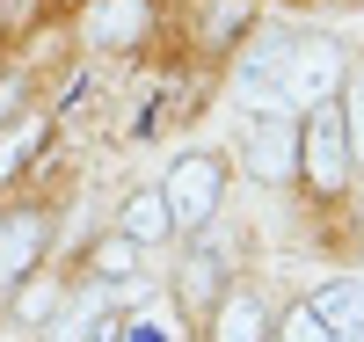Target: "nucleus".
<instances>
[{
    "instance_id": "nucleus-10",
    "label": "nucleus",
    "mask_w": 364,
    "mask_h": 342,
    "mask_svg": "<svg viewBox=\"0 0 364 342\" xmlns=\"http://www.w3.org/2000/svg\"><path fill=\"white\" fill-rule=\"evenodd\" d=\"M262 299L255 292H226L219 306H211V342H262Z\"/></svg>"
},
{
    "instance_id": "nucleus-11",
    "label": "nucleus",
    "mask_w": 364,
    "mask_h": 342,
    "mask_svg": "<svg viewBox=\"0 0 364 342\" xmlns=\"http://www.w3.org/2000/svg\"><path fill=\"white\" fill-rule=\"evenodd\" d=\"M117 233H124L132 247H161V240L175 233V219H168V197H161V190H139V197L124 204V219H117Z\"/></svg>"
},
{
    "instance_id": "nucleus-2",
    "label": "nucleus",
    "mask_w": 364,
    "mask_h": 342,
    "mask_svg": "<svg viewBox=\"0 0 364 342\" xmlns=\"http://www.w3.org/2000/svg\"><path fill=\"white\" fill-rule=\"evenodd\" d=\"M350 139H343V117H336V102H321L306 124H299V175L314 182L321 197H336L343 182H350Z\"/></svg>"
},
{
    "instance_id": "nucleus-8",
    "label": "nucleus",
    "mask_w": 364,
    "mask_h": 342,
    "mask_svg": "<svg viewBox=\"0 0 364 342\" xmlns=\"http://www.w3.org/2000/svg\"><path fill=\"white\" fill-rule=\"evenodd\" d=\"M44 255V219L37 211H22V219H0V284H15V277H29Z\"/></svg>"
},
{
    "instance_id": "nucleus-9",
    "label": "nucleus",
    "mask_w": 364,
    "mask_h": 342,
    "mask_svg": "<svg viewBox=\"0 0 364 342\" xmlns=\"http://www.w3.org/2000/svg\"><path fill=\"white\" fill-rule=\"evenodd\" d=\"M291 29H262V37L248 44V58H240V87H262V95H277V73H284V58H291Z\"/></svg>"
},
{
    "instance_id": "nucleus-15",
    "label": "nucleus",
    "mask_w": 364,
    "mask_h": 342,
    "mask_svg": "<svg viewBox=\"0 0 364 342\" xmlns=\"http://www.w3.org/2000/svg\"><path fill=\"white\" fill-rule=\"evenodd\" d=\"M269 342H336V335H328V328L306 314V306H291V314H284L277 328H269Z\"/></svg>"
},
{
    "instance_id": "nucleus-7",
    "label": "nucleus",
    "mask_w": 364,
    "mask_h": 342,
    "mask_svg": "<svg viewBox=\"0 0 364 342\" xmlns=\"http://www.w3.org/2000/svg\"><path fill=\"white\" fill-rule=\"evenodd\" d=\"M306 314L336 335V342H364V284H350V277H343V284H321L306 299Z\"/></svg>"
},
{
    "instance_id": "nucleus-1",
    "label": "nucleus",
    "mask_w": 364,
    "mask_h": 342,
    "mask_svg": "<svg viewBox=\"0 0 364 342\" xmlns=\"http://www.w3.org/2000/svg\"><path fill=\"white\" fill-rule=\"evenodd\" d=\"M161 197H168L175 226H211V211H219V197H226V161L219 153H182V161L168 168V182H161Z\"/></svg>"
},
{
    "instance_id": "nucleus-3",
    "label": "nucleus",
    "mask_w": 364,
    "mask_h": 342,
    "mask_svg": "<svg viewBox=\"0 0 364 342\" xmlns=\"http://www.w3.org/2000/svg\"><path fill=\"white\" fill-rule=\"evenodd\" d=\"M343 51L336 44H291V58H284V73H277V95L291 102V109H321V102H336L343 95Z\"/></svg>"
},
{
    "instance_id": "nucleus-5",
    "label": "nucleus",
    "mask_w": 364,
    "mask_h": 342,
    "mask_svg": "<svg viewBox=\"0 0 364 342\" xmlns=\"http://www.w3.org/2000/svg\"><path fill=\"white\" fill-rule=\"evenodd\" d=\"M175 292H182V306H190V314H211V306L233 292V284H226V255L197 240L190 255H182V269H175Z\"/></svg>"
},
{
    "instance_id": "nucleus-6",
    "label": "nucleus",
    "mask_w": 364,
    "mask_h": 342,
    "mask_svg": "<svg viewBox=\"0 0 364 342\" xmlns=\"http://www.w3.org/2000/svg\"><path fill=\"white\" fill-rule=\"evenodd\" d=\"M146 0H95L87 8V44L95 51H132L139 37H146Z\"/></svg>"
},
{
    "instance_id": "nucleus-16",
    "label": "nucleus",
    "mask_w": 364,
    "mask_h": 342,
    "mask_svg": "<svg viewBox=\"0 0 364 342\" xmlns=\"http://www.w3.org/2000/svg\"><path fill=\"white\" fill-rule=\"evenodd\" d=\"M117 342H175V328L161 314H132V321H117Z\"/></svg>"
},
{
    "instance_id": "nucleus-18",
    "label": "nucleus",
    "mask_w": 364,
    "mask_h": 342,
    "mask_svg": "<svg viewBox=\"0 0 364 342\" xmlns=\"http://www.w3.org/2000/svg\"><path fill=\"white\" fill-rule=\"evenodd\" d=\"M51 314V292H22V321H44Z\"/></svg>"
},
{
    "instance_id": "nucleus-12",
    "label": "nucleus",
    "mask_w": 364,
    "mask_h": 342,
    "mask_svg": "<svg viewBox=\"0 0 364 342\" xmlns=\"http://www.w3.org/2000/svg\"><path fill=\"white\" fill-rule=\"evenodd\" d=\"M37 146H44V117L8 124V132H0V182H8V175H22V161H29Z\"/></svg>"
},
{
    "instance_id": "nucleus-14",
    "label": "nucleus",
    "mask_w": 364,
    "mask_h": 342,
    "mask_svg": "<svg viewBox=\"0 0 364 342\" xmlns=\"http://www.w3.org/2000/svg\"><path fill=\"white\" fill-rule=\"evenodd\" d=\"M87 262H95V269L109 277V284H132V277H139V247H132L124 233H117V240H102L95 255H87Z\"/></svg>"
},
{
    "instance_id": "nucleus-4",
    "label": "nucleus",
    "mask_w": 364,
    "mask_h": 342,
    "mask_svg": "<svg viewBox=\"0 0 364 342\" xmlns=\"http://www.w3.org/2000/svg\"><path fill=\"white\" fill-rule=\"evenodd\" d=\"M240 161H248L255 182H284V175H299V124H291L284 109L248 117V132H240Z\"/></svg>"
},
{
    "instance_id": "nucleus-13",
    "label": "nucleus",
    "mask_w": 364,
    "mask_h": 342,
    "mask_svg": "<svg viewBox=\"0 0 364 342\" xmlns=\"http://www.w3.org/2000/svg\"><path fill=\"white\" fill-rule=\"evenodd\" d=\"M336 117H343V139H350V161L364 168V73H343V95H336Z\"/></svg>"
},
{
    "instance_id": "nucleus-17",
    "label": "nucleus",
    "mask_w": 364,
    "mask_h": 342,
    "mask_svg": "<svg viewBox=\"0 0 364 342\" xmlns=\"http://www.w3.org/2000/svg\"><path fill=\"white\" fill-rule=\"evenodd\" d=\"M240 22H248V0H226V8L211 15V44H226V37H233Z\"/></svg>"
}]
</instances>
